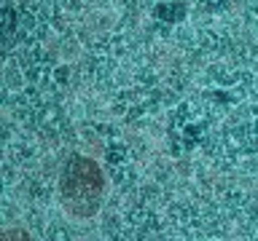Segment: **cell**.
<instances>
[{"label": "cell", "mask_w": 258, "mask_h": 241, "mask_svg": "<svg viewBox=\"0 0 258 241\" xmlns=\"http://www.w3.org/2000/svg\"><path fill=\"white\" fill-rule=\"evenodd\" d=\"M102 190H105V177L100 166L89 158L70 161L59 180L62 204L76 217H92L102 201Z\"/></svg>", "instance_id": "6da1fadb"}]
</instances>
